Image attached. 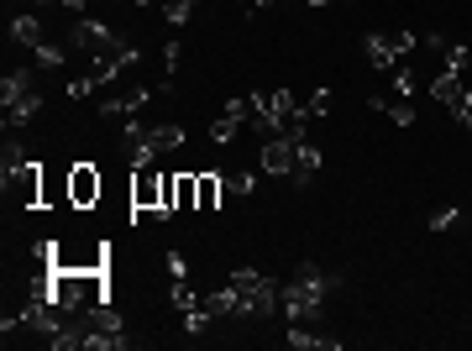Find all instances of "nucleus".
Masks as SVG:
<instances>
[{
  "label": "nucleus",
  "mask_w": 472,
  "mask_h": 351,
  "mask_svg": "<svg viewBox=\"0 0 472 351\" xmlns=\"http://www.w3.org/2000/svg\"><path fill=\"white\" fill-rule=\"evenodd\" d=\"M336 289H342L336 273H326L320 262H299L295 278L284 284V315H289V325H310L326 309V293H336Z\"/></svg>",
  "instance_id": "obj_1"
},
{
  "label": "nucleus",
  "mask_w": 472,
  "mask_h": 351,
  "mask_svg": "<svg viewBox=\"0 0 472 351\" xmlns=\"http://www.w3.org/2000/svg\"><path fill=\"white\" fill-rule=\"evenodd\" d=\"M53 299L63 304V315H90L95 304L111 299V278H106V268H59Z\"/></svg>",
  "instance_id": "obj_2"
},
{
  "label": "nucleus",
  "mask_w": 472,
  "mask_h": 351,
  "mask_svg": "<svg viewBox=\"0 0 472 351\" xmlns=\"http://www.w3.org/2000/svg\"><path fill=\"white\" fill-rule=\"evenodd\" d=\"M226 284L241 293V320H268L273 309H284V284L257 268H236Z\"/></svg>",
  "instance_id": "obj_3"
},
{
  "label": "nucleus",
  "mask_w": 472,
  "mask_h": 351,
  "mask_svg": "<svg viewBox=\"0 0 472 351\" xmlns=\"http://www.w3.org/2000/svg\"><path fill=\"white\" fill-rule=\"evenodd\" d=\"M299 142H304V136H289V131H279V136H263V152H257L263 174H279V178L295 174V163H299Z\"/></svg>",
  "instance_id": "obj_4"
},
{
  "label": "nucleus",
  "mask_w": 472,
  "mask_h": 351,
  "mask_svg": "<svg viewBox=\"0 0 472 351\" xmlns=\"http://www.w3.org/2000/svg\"><path fill=\"white\" fill-rule=\"evenodd\" d=\"M100 194H106V178L95 174V163H74L68 168V205L74 210H95Z\"/></svg>",
  "instance_id": "obj_5"
},
{
  "label": "nucleus",
  "mask_w": 472,
  "mask_h": 351,
  "mask_svg": "<svg viewBox=\"0 0 472 351\" xmlns=\"http://www.w3.org/2000/svg\"><path fill=\"white\" fill-rule=\"evenodd\" d=\"M131 63H142V43H131V37H116V43H111V48L95 58V74H90V79H95V84H111L121 68H131Z\"/></svg>",
  "instance_id": "obj_6"
},
{
  "label": "nucleus",
  "mask_w": 472,
  "mask_h": 351,
  "mask_svg": "<svg viewBox=\"0 0 472 351\" xmlns=\"http://www.w3.org/2000/svg\"><path fill=\"white\" fill-rule=\"evenodd\" d=\"M116 37H121V32H111V27H106L100 16H79V21L68 27V43H74L79 53H95V58H100V53H106V48H111Z\"/></svg>",
  "instance_id": "obj_7"
},
{
  "label": "nucleus",
  "mask_w": 472,
  "mask_h": 351,
  "mask_svg": "<svg viewBox=\"0 0 472 351\" xmlns=\"http://www.w3.org/2000/svg\"><path fill=\"white\" fill-rule=\"evenodd\" d=\"M43 183H48V168H43V163H27L21 174L5 183V194H11L16 205H27V210H43Z\"/></svg>",
  "instance_id": "obj_8"
},
{
  "label": "nucleus",
  "mask_w": 472,
  "mask_h": 351,
  "mask_svg": "<svg viewBox=\"0 0 472 351\" xmlns=\"http://www.w3.org/2000/svg\"><path fill=\"white\" fill-rule=\"evenodd\" d=\"M158 205H163V174L137 168V174H131V210H153V215H158Z\"/></svg>",
  "instance_id": "obj_9"
},
{
  "label": "nucleus",
  "mask_w": 472,
  "mask_h": 351,
  "mask_svg": "<svg viewBox=\"0 0 472 351\" xmlns=\"http://www.w3.org/2000/svg\"><path fill=\"white\" fill-rule=\"evenodd\" d=\"M362 53H367V63L378 68V74H389V68H399V48H394V37H383V32H367L362 37Z\"/></svg>",
  "instance_id": "obj_10"
},
{
  "label": "nucleus",
  "mask_w": 472,
  "mask_h": 351,
  "mask_svg": "<svg viewBox=\"0 0 472 351\" xmlns=\"http://www.w3.org/2000/svg\"><path fill=\"white\" fill-rule=\"evenodd\" d=\"M468 90H472V84L462 79V74H452V68H441V74L430 79V100H441L446 111H457V100H462Z\"/></svg>",
  "instance_id": "obj_11"
},
{
  "label": "nucleus",
  "mask_w": 472,
  "mask_h": 351,
  "mask_svg": "<svg viewBox=\"0 0 472 351\" xmlns=\"http://www.w3.org/2000/svg\"><path fill=\"white\" fill-rule=\"evenodd\" d=\"M153 100V90H121V95H111L106 105H100V116L106 121H116V116H137L142 105Z\"/></svg>",
  "instance_id": "obj_12"
},
{
  "label": "nucleus",
  "mask_w": 472,
  "mask_h": 351,
  "mask_svg": "<svg viewBox=\"0 0 472 351\" xmlns=\"http://www.w3.org/2000/svg\"><path fill=\"white\" fill-rule=\"evenodd\" d=\"M5 32H11V43H21V48H43V21H37L32 11H16Z\"/></svg>",
  "instance_id": "obj_13"
},
{
  "label": "nucleus",
  "mask_w": 472,
  "mask_h": 351,
  "mask_svg": "<svg viewBox=\"0 0 472 351\" xmlns=\"http://www.w3.org/2000/svg\"><path fill=\"white\" fill-rule=\"evenodd\" d=\"M284 347H295V351H342V341H336V336H315L310 325H289Z\"/></svg>",
  "instance_id": "obj_14"
},
{
  "label": "nucleus",
  "mask_w": 472,
  "mask_h": 351,
  "mask_svg": "<svg viewBox=\"0 0 472 351\" xmlns=\"http://www.w3.org/2000/svg\"><path fill=\"white\" fill-rule=\"evenodd\" d=\"M32 90H37V74H32V68H11V74L0 79V105L21 100V95H32Z\"/></svg>",
  "instance_id": "obj_15"
},
{
  "label": "nucleus",
  "mask_w": 472,
  "mask_h": 351,
  "mask_svg": "<svg viewBox=\"0 0 472 351\" xmlns=\"http://www.w3.org/2000/svg\"><path fill=\"white\" fill-rule=\"evenodd\" d=\"M27 163H32V158H27V147H21V142H16V136H5V152H0V189H5V183H11V178L21 174V168H27Z\"/></svg>",
  "instance_id": "obj_16"
},
{
  "label": "nucleus",
  "mask_w": 472,
  "mask_h": 351,
  "mask_svg": "<svg viewBox=\"0 0 472 351\" xmlns=\"http://www.w3.org/2000/svg\"><path fill=\"white\" fill-rule=\"evenodd\" d=\"M205 309H210V315H216V320H221V315H236V320H241V293H236L232 284H226V289L205 293Z\"/></svg>",
  "instance_id": "obj_17"
},
{
  "label": "nucleus",
  "mask_w": 472,
  "mask_h": 351,
  "mask_svg": "<svg viewBox=\"0 0 472 351\" xmlns=\"http://www.w3.org/2000/svg\"><path fill=\"white\" fill-rule=\"evenodd\" d=\"M315 168H320V147H315V142H299V163H295V174H289V178L304 189V183L315 178Z\"/></svg>",
  "instance_id": "obj_18"
},
{
  "label": "nucleus",
  "mask_w": 472,
  "mask_h": 351,
  "mask_svg": "<svg viewBox=\"0 0 472 351\" xmlns=\"http://www.w3.org/2000/svg\"><path fill=\"white\" fill-rule=\"evenodd\" d=\"M194 178H200V210H216V205H221L226 178H216V174H194Z\"/></svg>",
  "instance_id": "obj_19"
},
{
  "label": "nucleus",
  "mask_w": 472,
  "mask_h": 351,
  "mask_svg": "<svg viewBox=\"0 0 472 351\" xmlns=\"http://www.w3.org/2000/svg\"><path fill=\"white\" fill-rule=\"evenodd\" d=\"M169 299H174V309H178V315H184V309H200V304H205V293H194V289H189V278H174Z\"/></svg>",
  "instance_id": "obj_20"
},
{
  "label": "nucleus",
  "mask_w": 472,
  "mask_h": 351,
  "mask_svg": "<svg viewBox=\"0 0 472 351\" xmlns=\"http://www.w3.org/2000/svg\"><path fill=\"white\" fill-rule=\"evenodd\" d=\"M194 5H200V0H163V16H169V27H189Z\"/></svg>",
  "instance_id": "obj_21"
},
{
  "label": "nucleus",
  "mask_w": 472,
  "mask_h": 351,
  "mask_svg": "<svg viewBox=\"0 0 472 351\" xmlns=\"http://www.w3.org/2000/svg\"><path fill=\"white\" fill-rule=\"evenodd\" d=\"M304 111H310V121H326V116H331V90H326V84H320V90H310Z\"/></svg>",
  "instance_id": "obj_22"
},
{
  "label": "nucleus",
  "mask_w": 472,
  "mask_h": 351,
  "mask_svg": "<svg viewBox=\"0 0 472 351\" xmlns=\"http://www.w3.org/2000/svg\"><path fill=\"white\" fill-rule=\"evenodd\" d=\"M210 320H216V315H210L205 304H200V309H184V331H189V336H205V331H210Z\"/></svg>",
  "instance_id": "obj_23"
},
{
  "label": "nucleus",
  "mask_w": 472,
  "mask_h": 351,
  "mask_svg": "<svg viewBox=\"0 0 472 351\" xmlns=\"http://www.w3.org/2000/svg\"><path fill=\"white\" fill-rule=\"evenodd\" d=\"M394 90H399V95H405V100H410L414 90H420V74H414L410 63H399V68H394Z\"/></svg>",
  "instance_id": "obj_24"
},
{
  "label": "nucleus",
  "mask_w": 472,
  "mask_h": 351,
  "mask_svg": "<svg viewBox=\"0 0 472 351\" xmlns=\"http://www.w3.org/2000/svg\"><path fill=\"white\" fill-rule=\"evenodd\" d=\"M32 53H37V68H63V58H68V53L53 48V43H43V48H32Z\"/></svg>",
  "instance_id": "obj_25"
},
{
  "label": "nucleus",
  "mask_w": 472,
  "mask_h": 351,
  "mask_svg": "<svg viewBox=\"0 0 472 351\" xmlns=\"http://www.w3.org/2000/svg\"><path fill=\"white\" fill-rule=\"evenodd\" d=\"M457 221H462V210H457V205H446V210H436V215H430V231H452Z\"/></svg>",
  "instance_id": "obj_26"
},
{
  "label": "nucleus",
  "mask_w": 472,
  "mask_h": 351,
  "mask_svg": "<svg viewBox=\"0 0 472 351\" xmlns=\"http://www.w3.org/2000/svg\"><path fill=\"white\" fill-rule=\"evenodd\" d=\"M389 121H394V126H414V105L410 100H394V105H389Z\"/></svg>",
  "instance_id": "obj_27"
},
{
  "label": "nucleus",
  "mask_w": 472,
  "mask_h": 351,
  "mask_svg": "<svg viewBox=\"0 0 472 351\" xmlns=\"http://www.w3.org/2000/svg\"><path fill=\"white\" fill-rule=\"evenodd\" d=\"M252 183H257L252 174H232V178H226V189H232V194H252Z\"/></svg>",
  "instance_id": "obj_28"
},
{
  "label": "nucleus",
  "mask_w": 472,
  "mask_h": 351,
  "mask_svg": "<svg viewBox=\"0 0 472 351\" xmlns=\"http://www.w3.org/2000/svg\"><path fill=\"white\" fill-rule=\"evenodd\" d=\"M452 116H457V126H472V90L457 100V111H452Z\"/></svg>",
  "instance_id": "obj_29"
},
{
  "label": "nucleus",
  "mask_w": 472,
  "mask_h": 351,
  "mask_svg": "<svg viewBox=\"0 0 472 351\" xmlns=\"http://www.w3.org/2000/svg\"><path fill=\"white\" fill-rule=\"evenodd\" d=\"M90 90H95V79H90V74H84V79H74V84H68V100H84V95H90Z\"/></svg>",
  "instance_id": "obj_30"
},
{
  "label": "nucleus",
  "mask_w": 472,
  "mask_h": 351,
  "mask_svg": "<svg viewBox=\"0 0 472 351\" xmlns=\"http://www.w3.org/2000/svg\"><path fill=\"white\" fill-rule=\"evenodd\" d=\"M178 58H184V48H178V43H169V48H163V68H169V74H178Z\"/></svg>",
  "instance_id": "obj_31"
},
{
  "label": "nucleus",
  "mask_w": 472,
  "mask_h": 351,
  "mask_svg": "<svg viewBox=\"0 0 472 351\" xmlns=\"http://www.w3.org/2000/svg\"><path fill=\"white\" fill-rule=\"evenodd\" d=\"M169 273H174V278H189V262H184V252H169Z\"/></svg>",
  "instance_id": "obj_32"
},
{
  "label": "nucleus",
  "mask_w": 472,
  "mask_h": 351,
  "mask_svg": "<svg viewBox=\"0 0 472 351\" xmlns=\"http://www.w3.org/2000/svg\"><path fill=\"white\" fill-rule=\"evenodd\" d=\"M63 11H84V5H90V0H59Z\"/></svg>",
  "instance_id": "obj_33"
},
{
  "label": "nucleus",
  "mask_w": 472,
  "mask_h": 351,
  "mask_svg": "<svg viewBox=\"0 0 472 351\" xmlns=\"http://www.w3.org/2000/svg\"><path fill=\"white\" fill-rule=\"evenodd\" d=\"M304 5H315V11H320V5H336V0H304Z\"/></svg>",
  "instance_id": "obj_34"
},
{
  "label": "nucleus",
  "mask_w": 472,
  "mask_h": 351,
  "mask_svg": "<svg viewBox=\"0 0 472 351\" xmlns=\"http://www.w3.org/2000/svg\"><path fill=\"white\" fill-rule=\"evenodd\" d=\"M32 5H59V0H32Z\"/></svg>",
  "instance_id": "obj_35"
},
{
  "label": "nucleus",
  "mask_w": 472,
  "mask_h": 351,
  "mask_svg": "<svg viewBox=\"0 0 472 351\" xmlns=\"http://www.w3.org/2000/svg\"><path fill=\"white\" fill-rule=\"evenodd\" d=\"M137 5H147V0H137Z\"/></svg>",
  "instance_id": "obj_36"
},
{
  "label": "nucleus",
  "mask_w": 472,
  "mask_h": 351,
  "mask_svg": "<svg viewBox=\"0 0 472 351\" xmlns=\"http://www.w3.org/2000/svg\"><path fill=\"white\" fill-rule=\"evenodd\" d=\"M347 5H352V0H347Z\"/></svg>",
  "instance_id": "obj_37"
}]
</instances>
